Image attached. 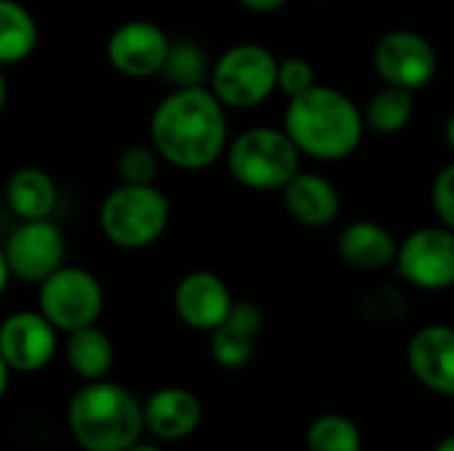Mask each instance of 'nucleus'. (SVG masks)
I'll list each match as a JSON object with an SVG mask.
<instances>
[{
	"label": "nucleus",
	"mask_w": 454,
	"mask_h": 451,
	"mask_svg": "<svg viewBox=\"0 0 454 451\" xmlns=\"http://www.w3.org/2000/svg\"><path fill=\"white\" fill-rule=\"evenodd\" d=\"M149 136L157 154L181 170L210 167L229 144L226 109L202 85L176 88L152 112Z\"/></svg>",
	"instance_id": "nucleus-1"
},
{
	"label": "nucleus",
	"mask_w": 454,
	"mask_h": 451,
	"mask_svg": "<svg viewBox=\"0 0 454 451\" xmlns=\"http://www.w3.org/2000/svg\"><path fill=\"white\" fill-rule=\"evenodd\" d=\"M364 112L338 88L311 85L293 96L285 112V133L301 154L338 162L351 157L364 138Z\"/></svg>",
	"instance_id": "nucleus-2"
},
{
	"label": "nucleus",
	"mask_w": 454,
	"mask_h": 451,
	"mask_svg": "<svg viewBox=\"0 0 454 451\" xmlns=\"http://www.w3.org/2000/svg\"><path fill=\"white\" fill-rule=\"evenodd\" d=\"M144 428V407L122 385L93 380L69 401V431L85 451L130 449Z\"/></svg>",
	"instance_id": "nucleus-3"
},
{
	"label": "nucleus",
	"mask_w": 454,
	"mask_h": 451,
	"mask_svg": "<svg viewBox=\"0 0 454 451\" xmlns=\"http://www.w3.org/2000/svg\"><path fill=\"white\" fill-rule=\"evenodd\" d=\"M170 221V202L154 183H120L98 207L104 237L122 250L154 245Z\"/></svg>",
	"instance_id": "nucleus-4"
},
{
	"label": "nucleus",
	"mask_w": 454,
	"mask_h": 451,
	"mask_svg": "<svg viewBox=\"0 0 454 451\" xmlns=\"http://www.w3.org/2000/svg\"><path fill=\"white\" fill-rule=\"evenodd\" d=\"M226 165L237 183L255 191H277L301 170V149L285 130L250 128L226 146Z\"/></svg>",
	"instance_id": "nucleus-5"
},
{
	"label": "nucleus",
	"mask_w": 454,
	"mask_h": 451,
	"mask_svg": "<svg viewBox=\"0 0 454 451\" xmlns=\"http://www.w3.org/2000/svg\"><path fill=\"white\" fill-rule=\"evenodd\" d=\"M279 61L258 43L231 45L210 72V90L223 106L253 109L277 90Z\"/></svg>",
	"instance_id": "nucleus-6"
},
{
	"label": "nucleus",
	"mask_w": 454,
	"mask_h": 451,
	"mask_svg": "<svg viewBox=\"0 0 454 451\" xmlns=\"http://www.w3.org/2000/svg\"><path fill=\"white\" fill-rule=\"evenodd\" d=\"M40 314L61 332H74L96 324L104 311V290L98 279L74 266H61L40 282Z\"/></svg>",
	"instance_id": "nucleus-7"
},
{
	"label": "nucleus",
	"mask_w": 454,
	"mask_h": 451,
	"mask_svg": "<svg viewBox=\"0 0 454 451\" xmlns=\"http://www.w3.org/2000/svg\"><path fill=\"white\" fill-rule=\"evenodd\" d=\"M375 69L386 85H396L404 90L426 88L439 69V56L434 43L412 29L386 32L375 45Z\"/></svg>",
	"instance_id": "nucleus-8"
},
{
	"label": "nucleus",
	"mask_w": 454,
	"mask_h": 451,
	"mask_svg": "<svg viewBox=\"0 0 454 451\" xmlns=\"http://www.w3.org/2000/svg\"><path fill=\"white\" fill-rule=\"evenodd\" d=\"M3 253H5L11 276L29 282V284H40L43 279H48L53 271L64 266L67 242H64L61 229L51 218L21 221L11 231Z\"/></svg>",
	"instance_id": "nucleus-9"
},
{
	"label": "nucleus",
	"mask_w": 454,
	"mask_h": 451,
	"mask_svg": "<svg viewBox=\"0 0 454 451\" xmlns=\"http://www.w3.org/2000/svg\"><path fill=\"white\" fill-rule=\"evenodd\" d=\"M399 274L420 290L454 287V231L423 226L412 231L396 253Z\"/></svg>",
	"instance_id": "nucleus-10"
},
{
	"label": "nucleus",
	"mask_w": 454,
	"mask_h": 451,
	"mask_svg": "<svg viewBox=\"0 0 454 451\" xmlns=\"http://www.w3.org/2000/svg\"><path fill=\"white\" fill-rule=\"evenodd\" d=\"M170 43L173 40L165 35L160 24L146 21V19H133V21L120 24L109 35L106 58L114 66V72L133 77V80H144V77L162 74Z\"/></svg>",
	"instance_id": "nucleus-11"
},
{
	"label": "nucleus",
	"mask_w": 454,
	"mask_h": 451,
	"mask_svg": "<svg viewBox=\"0 0 454 451\" xmlns=\"http://www.w3.org/2000/svg\"><path fill=\"white\" fill-rule=\"evenodd\" d=\"M56 332L40 311L11 314L0 324V356L16 372H37L56 356Z\"/></svg>",
	"instance_id": "nucleus-12"
},
{
	"label": "nucleus",
	"mask_w": 454,
	"mask_h": 451,
	"mask_svg": "<svg viewBox=\"0 0 454 451\" xmlns=\"http://www.w3.org/2000/svg\"><path fill=\"white\" fill-rule=\"evenodd\" d=\"M173 303L181 322L200 332H213L221 327L234 306L226 282L213 271L186 274L176 287Z\"/></svg>",
	"instance_id": "nucleus-13"
},
{
	"label": "nucleus",
	"mask_w": 454,
	"mask_h": 451,
	"mask_svg": "<svg viewBox=\"0 0 454 451\" xmlns=\"http://www.w3.org/2000/svg\"><path fill=\"white\" fill-rule=\"evenodd\" d=\"M407 362L428 391L454 396V327L428 324L418 330L410 340Z\"/></svg>",
	"instance_id": "nucleus-14"
},
{
	"label": "nucleus",
	"mask_w": 454,
	"mask_h": 451,
	"mask_svg": "<svg viewBox=\"0 0 454 451\" xmlns=\"http://www.w3.org/2000/svg\"><path fill=\"white\" fill-rule=\"evenodd\" d=\"M287 213L309 229H325L340 215L338 189L317 173H295L282 189Z\"/></svg>",
	"instance_id": "nucleus-15"
},
{
	"label": "nucleus",
	"mask_w": 454,
	"mask_h": 451,
	"mask_svg": "<svg viewBox=\"0 0 454 451\" xmlns=\"http://www.w3.org/2000/svg\"><path fill=\"white\" fill-rule=\"evenodd\" d=\"M202 420L200 399L186 388H162L144 407L146 431L162 441H181L197 431Z\"/></svg>",
	"instance_id": "nucleus-16"
},
{
	"label": "nucleus",
	"mask_w": 454,
	"mask_h": 451,
	"mask_svg": "<svg viewBox=\"0 0 454 451\" xmlns=\"http://www.w3.org/2000/svg\"><path fill=\"white\" fill-rule=\"evenodd\" d=\"M340 258L359 271H380L396 263L399 245L394 234L372 221H356L343 229L338 239Z\"/></svg>",
	"instance_id": "nucleus-17"
},
{
	"label": "nucleus",
	"mask_w": 454,
	"mask_h": 451,
	"mask_svg": "<svg viewBox=\"0 0 454 451\" xmlns=\"http://www.w3.org/2000/svg\"><path fill=\"white\" fill-rule=\"evenodd\" d=\"M59 189L43 167H19L5 181V202L19 221H43L56 210Z\"/></svg>",
	"instance_id": "nucleus-18"
},
{
	"label": "nucleus",
	"mask_w": 454,
	"mask_h": 451,
	"mask_svg": "<svg viewBox=\"0 0 454 451\" xmlns=\"http://www.w3.org/2000/svg\"><path fill=\"white\" fill-rule=\"evenodd\" d=\"M64 354H67L69 369L88 383L104 380L114 364V346H112L109 335L101 332L96 324L69 332Z\"/></svg>",
	"instance_id": "nucleus-19"
},
{
	"label": "nucleus",
	"mask_w": 454,
	"mask_h": 451,
	"mask_svg": "<svg viewBox=\"0 0 454 451\" xmlns=\"http://www.w3.org/2000/svg\"><path fill=\"white\" fill-rule=\"evenodd\" d=\"M40 32L35 16L16 0H0V66L29 58Z\"/></svg>",
	"instance_id": "nucleus-20"
},
{
	"label": "nucleus",
	"mask_w": 454,
	"mask_h": 451,
	"mask_svg": "<svg viewBox=\"0 0 454 451\" xmlns=\"http://www.w3.org/2000/svg\"><path fill=\"white\" fill-rule=\"evenodd\" d=\"M412 112H415L412 90L386 85L383 90H378L367 101L364 122L380 136H394V133H402L407 128V122L412 120Z\"/></svg>",
	"instance_id": "nucleus-21"
},
{
	"label": "nucleus",
	"mask_w": 454,
	"mask_h": 451,
	"mask_svg": "<svg viewBox=\"0 0 454 451\" xmlns=\"http://www.w3.org/2000/svg\"><path fill=\"white\" fill-rule=\"evenodd\" d=\"M309 451H362V433L346 415H322L309 425Z\"/></svg>",
	"instance_id": "nucleus-22"
},
{
	"label": "nucleus",
	"mask_w": 454,
	"mask_h": 451,
	"mask_svg": "<svg viewBox=\"0 0 454 451\" xmlns=\"http://www.w3.org/2000/svg\"><path fill=\"white\" fill-rule=\"evenodd\" d=\"M162 74L176 88H197V85H202V80L207 74V58H205V53H202V48L197 43L176 40V43H170Z\"/></svg>",
	"instance_id": "nucleus-23"
},
{
	"label": "nucleus",
	"mask_w": 454,
	"mask_h": 451,
	"mask_svg": "<svg viewBox=\"0 0 454 451\" xmlns=\"http://www.w3.org/2000/svg\"><path fill=\"white\" fill-rule=\"evenodd\" d=\"M255 340L258 338H253V335L231 327L229 322H223L210 335V356L223 369L245 367L253 359V354H255Z\"/></svg>",
	"instance_id": "nucleus-24"
},
{
	"label": "nucleus",
	"mask_w": 454,
	"mask_h": 451,
	"mask_svg": "<svg viewBox=\"0 0 454 451\" xmlns=\"http://www.w3.org/2000/svg\"><path fill=\"white\" fill-rule=\"evenodd\" d=\"M157 173H160V154L154 146L133 144L125 146L117 157L120 183H154Z\"/></svg>",
	"instance_id": "nucleus-25"
},
{
	"label": "nucleus",
	"mask_w": 454,
	"mask_h": 451,
	"mask_svg": "<svg viewBox=\"0 0 454 451\" xmlns=\"http://www.w3.org/2000/svg\"><path fill=\"white\" fill-rule=\"evenodd\" d=\"M311 85H317V74L309 58L303 56H287L285 61H279V74H277V90L293 96L306 93Z\"/></svg>",
	"instance_id": "nucleus-26"
},
{
	"label": "nucleus",
	"mask_w": 454,
	"mask_h": 451,
	"mask_svg": "<svg viewBox=\"0 0 454 451\" xmlns=\"http://www.w3.org/2000/svg\"><path fill=\"white\" fill-rule=\"evenodd\" d=\"M434 207L442 218V223L454 231V162H450L434 181Z\"/></svg>",
	"instance_id": "nucleus-27"
},
{
	"label": "nucleus",
	"mask_w": 454,
	"mask_h": 451,
	"mask_svg": "<svg viewBox=\"0 0 454 451\" xmlns=\"http://www.w3.org/2000/svg\"><path fill=\"white\" fill-rule=\"evenodd\" d=\"M239 5H245V8H250V11H255V13H274V11H279L287 0H237Z\"/></svg>",
	"instance_id": "nucleus-28"
},
{
	"label": "nucleus",
	"mask_w": 454,
	"mask_h": 451,
	"mask_svg": "<svg viewBox=\"0 0 454 451\" xmlns=\"http://www.w3.org/2000/svg\"><path fill=\"white\" fill-rule=\"evenodd\" d=\"M8 279H11V268H8L5 253L0 250V295H3V290H5V284H8Z\"/></svg>",
	"instance_id": "nucleus-29"
},
{
	"label": "nucleus",
	"mask_w": 454,
	"mask_h": 451,
	"mask_svg": "<svg viewBox=\"0 0 454 451\" xmlns=\"http://www.w3.org/2000/svg\"><path fill=\"white\" fill-rule=\"evenodd\" d=\"M8 372H11V367H8L5 359L0 356V399H3V393H5V388H8Z\"/></svg>",
	"instance_id": "nucleus-30"
},
{
	"label": "nucleus",
	"mask_w": 454,
	"mask_h": 451,
	"mask_svg": "<svg viewBox=\"0 0 454 451\" xmlns=\"http://www.w3.org/2000/svg\"><path fill=\"white\" fill-rule=\"evenodd\" d=\"M444 138H447V146L454 152V109L452 114L447 117V125H444Z\"/></svg>",
	"instance_id": "nucleus-31"
},
{
	"label": "nucleus",
	"mask_w": 454,
	"mask_h": 451,
	"mask_svg": "<svg viewBox=\"0 0 454 451\" xmlns=\"http://www.w3.org/2000/svg\"><path fill=\"white\" fill-rule=\"evenodd\" d=\"M5 98H8V82H5V74H3V69H0V112H3V106H5Z\"/></svg>",
	"instance_id": "nucleus-32"
},
{
	"label": "nucleus",
	"mask_w": 454,
	"mask_h": 451,
	"mask_svg": "<svg viewBox=\"0 0 454 451\" xmlns=\"http://www.w3.org/2000/svg\"><path fill=\"white\" fill-rule=\"evenodd\" d=\"M125 451H162V449H160V447H154V444H141V441H138V444H133L130 449H125Z\"/></svg>",
	"instance_id": "nucleus-33"
},
{
	"label": "nucleus",
	"mask_w": 454,
	"mask_h": 451,
	"mask_svg": "<svg viewBox=\"0 0 454 451\" xmlns=\"http://www.w3.org/2000/svg\"><path fill=\"white\" fill-rule=\"evenodd\" d=\"M436 451H454V436H450V439H444L439 447H436Z\"/></svg>",
	"instance_id": "nucleus-34"
}]
</instances>
